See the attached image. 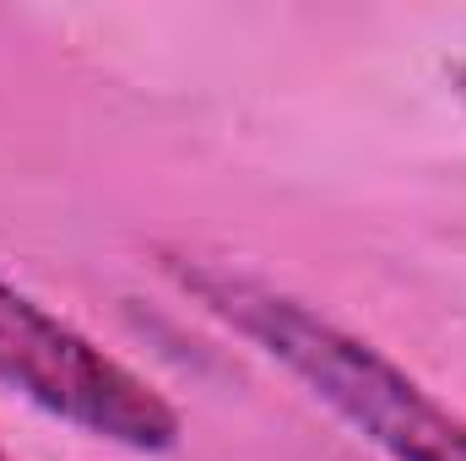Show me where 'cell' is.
I'll use <instances>...</instances> for the list:
<instances>
[{"label":"cell","instance_id":"obj_2","mask_svg":"<svg viewBox=\"0 0 466 461\" xmlns=\"http://www.w3.org/2000/svg\"><path fill=\"white\" fill-rule=\"evenodd\" d=\"M0 385L33 402L38 413L141 456L174 451L185 435L174 402L152 380H141L130 364L82 337L71 321L49 315L33 293H22L5 277H0Z\"/></svg>","mask_w":466,"mask_h":461},{"label":"cell","instance_id":"obj_1","mask_svg":"<svg viewBox=\"0 0 466 461\" xmlns=\"http://www.w3.org/2000/svg\"><path fill=\"white\" fill-rule=\"evenodd\" d=\"M179 288L223 321L238 343L293 374L320 407H331L352 435L390 461H466V418L451 413L429 385H418L396 358L342 332L331 315L299 293L228 266V261H168Z\"/></svg>","mask_w":466,"mask_h":461}]
</instances>
